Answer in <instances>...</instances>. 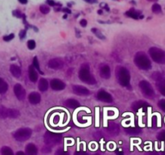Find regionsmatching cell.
<instances>
[{"label":"cell","mask_w":165,"mask_h":155,"mask_svg":"<svg viewBox=\"0 0 165 155\" xmlns=\"http://www.w3.org/2000/svg\"><path fill=\"white\" fill-rule=\"evenodd\" d=\"M134 61L137 67L141 70H148L151 67V63L150 59L144 52L137 53L135 56Z\"/></svg>","instance_id":"obj_1"},{"label":"cell","mask_w":165,"mask_h":155,"mask_svg":"<svg viewBox=\"0 0 165 155\" xmlns=\"http://www.w3.org/2000/svg\"><path fill=\"white\" fill-rule=\"evenodd\" d=\"M79 79L81 81L90 85H94L96 83V80L94 79V77L91 74L90 71V67L86 64L81 66V68L79 71Z\"/></svg>","instance_id":"obj_2"},{"label":"cell","mask_w":165,"mask_h":155,"mask_svg":"<svg viewBox=\"0 0 165 155\" xmlns=\"http://www.w3.org/2000/svg\"><path fill=\"white\" fill-rule=\"evenodd\" d=\"M116 74L119 83L123 86H128L130 85V75L127 69L122 66H118L116 70Z\"/></svg>","instance_id":"obj_3"},{"label":"cell","mask_w":165,"mask_h":155,"mask_svg":"<svg viewBox=\"0 0 165 155\" xmlns=\"http://www.w3.org/2000/svg\"><path fill=\"white\" fill-rule=\"evenodd\" d=\"M149 54L155 62L165 64V52L163 50L156 47H152L149 49Z\"/></svg>","instance_id":"obj_4"},{"label":"cell","mask_w":165,"mask_h":155,"mask_svg":"<svg viewBox=\"0 0 165 155\" xmlns=\"http://www.w3.org/2000/svg\"><path fill=\"white\" fill-rule=\"evenodd\" d=\"M43 140L47 146H55L60 143L62 137L60 134L54 133L52 132H46L45 136H43Z\"/></svg>","instance_id":"obj_5"},{"label":"cell","mask_w":165,"mask_h":155,"mask_svg":"<svg viewBox=\"0 0 165 155\" xmlns=\"http://www.w3.org/2000/svg\"><path fill=\"white\" fill-rule=\"evenodd\" d=\"M139 87L141 92L145 97L148 99H153L154 96H155V91L153 90V87L147 81L145 80L141 81L139 82Z\"/></svg>","instance_id":"obj_6"},{"label":"cell","mask_w":165,"mask_h":155,"mask_svg":"<svg viewBox=\"0 0 165 155\" xmlns=\"http://www.w3.org/2000/svg\"><path fill=\"white\" fill-rule=\"evenodd\" d=\"M31 130L28 128H19L14 133L15 139L20 142L28 140L31 137Z\"/></svg>","instance_id":"obj_7"},{"label":"cell","mask_w":165,"mask_h":155,"mask_svg":"<svg viewBox=\"0 0 165 155\" xmlns=\"http://www.w3.org/2000/svg\"><path fill=\"white\" fill-rule=\"evenodd\" d=\"M14 92L19 100H24L26 97V91L21 84H15V86H14Z\"/></svg>","instance_id":"obj_8"},{"label":"cell","mask_w":165,"mask_h":155,"mask_svg":"<svg viewBox=\"0 0 165 155\" xmlns=\"http://www.w3.org/2000/svg\"><path fill=\"white\" fill-rule=\"evenodd\" d=\"M97 97L99 100L102 102H105V103H112L113 102V98H112L111 95L103 90H101L97 92Z\"/></svg>","instance_id":"obj_9"},{"label":"cell","mask_w":165,"mask_h":155,"mask_svg":"<svg viewBox=\"0 0 165 155\" xmlns=\"http://www.w3.org/2000/svg\"><path fill=\"white\" fill-rule=\"evenodd\" d=\"M48 65L52 70H60L64 67V61L60 58H52L48 61Z\"/></svg>","instance_id":"obj_10"},{"label":"cell","mask_w":165,"mask_h":155,"mask_svg":"<svg viewBox=\"0 0 165 155\" xmlns=\"http://www.w3.org/2000/svg\"><path fill=\"white\" fill-rule=\"evenodd\" d=\"M73 91L74 94L81 95V96H87L90 94V91L87 89L86 87L78 85H74L73 86Z\"/></svg>","instance_id":"obj_11"},{"label":"cell","mask_w":165,"mask_h":155,"mask_svg":"<svg viewBox=\"0 0 165 155\" xmlns=\"http://www.w3.org/2000/svg\"><path fill=\"white\" fill-rule=\"evenodd\" d=\"M50 86L54 91H62L65 88V84L60 79H54L50 82Z\"/></svg>","instance_id":"obj_12"},{"label":"cell","mask_w":165,"mask_h":155,"mask_svg":"<svg viewBox=\"0 0 165 155\" xmlns=\"http://www.w3.org/2000/svg\"><path fill=\"white\" fill-rule=\"evenodd\" d=\"M107 132L111 137H116L119 133V127L117 124L111 122L107 128Z\"/></svg>","instance_id":"obj_13"},{"label":"cell","mask_w":165,"mask_h":155,"mask_svg":"<svg viewBox=\"0 0 165 155\" xmlns=\"http://www.w3.org/2000/svg\"><path fill=\"white\" fill-rule=\"evenodd\" d=\"M100 76L104 79H109L111 78V68L107 65H104L100 69Z\"/></svg>","instance_id":"obj_14"},{"label":"cell","mask_w":165,"mask_h":155,"mask_svg":"<svg viewBox=\"0 0 165 155\" xmlns=\"http://www.w3.org/2000/svg\"><path fill=\"white\" fill-rule=\"evenodd\" d=\"M28 101L33 105L38 104L40 102V95L38 92H31L28 95Z\"/></svg>","instance_id":"obj_15"},{"label":"cell","mask_w":165,"mask_h":155,"mask_svg":"<svg viewBox=\"0 0 165 155\" xmlns=\"http://www.w3.org/2000/svg\"><path fill=\"white\" fill-rule=\"evenodd\" d=\"M28 76H29V79L32 82H36L38 79V74L36 70H35L34 66L30 65L28 68Z\"/></svg>","instance_id":"obj_16"},{"label":"cell","mask_w":165,"mask_h":155,"mask_svg":"<svg viewBox=\"0 0 165 155\" xmlns=\"http://www.w3.org/2000/svg\"><path fill=\"white\" fill-rule=\"evenodd\" d=\"M64 104L66 107H68L69 108H73V109L78 108L80 106V103L78 100H76V99H67V100L64 102Z\"/></svg>","instance_id":"obj_17"},{"label":"cell","mask_w":165,"mask_h":155,"mask_svg":"<svg viewBox=\"0 0 165 155\" xmlns=\"http://www.w3.org/2000/svg\"><path fill=\"white\" fill-rule=\"evenodd\" d=\"M25 149H25L26 153L28 155H36L38 153V149L34 144H31V143L28 144V145H27Z\"/></svg>","instance_id":"obj_18"},{"label":"cell","mask_w":165,"mask_h":155,"mask_svg":"<svg viewBox=\"0 0 165 155\" xmlns=\"http://www.w3.org/2000/svg\"><path fill=\"white\" fill-rule=\"evenodd\" d=\"M10 71L12 73V74L16 78V79H19V78L21 76V69L19 67L16 65H12L10 66Z\"/></svg>","instance_id":"obj_19"},{"label":"cell","mask_w":165,"mask_h":155,"mask_svg":"<svg viewBox=\"0 0 165 155\" xmlns=\"http://www.w3.org/2000/svg\"><path fill=\"white\" fill-rule=\"evenodd\" d=\"M38 88L39 90L42 92H45L48 90V82L46 79H41L39 82V84H38Z\"/></svg>","instance_id":"obj_20"},{"label":"cell","mask_w":165,"mask_h":155,"mask_svg":"<svg viewBox=\"0 0 165 155\" xmlns=\"http://www.w3.org/2000/svg\"><path fill=\"white\" fill-rule=\"evenodd\" d=\"M7 89H8L7 83L2 79V78H0V94L6 93Z\"/></svg>","instance_id":"obj_21"},{"label":"cell","mask_w":165,"mask_h":155,"mask_svg":"<svg viewBox=\"0 0 165 155\" xmlns=\"http://www.w3.org/2000/svg\"><path fill=\"white\" fill-rule=\"evenodd\" d=\"M126 132L127 134H130V135H138L141 132V129L139 128H127L125 129Z\"/></svg>","instance_id":"obj_22"},{"label":"cell","mask_w":165,"mask_h":155,"mask_svg":"<svg viewBox=\"0 0 165 155\" xmlns=\"http://www.w3.org/2000/svg\"><path fill=\"white\" fill-rule=\"evenodd\" d=\"M7 116L10 118H17L19 116V112L16 109H7Z\"/></svg>","instance_id":"obj_23"},{"label":"cell","mask_w":165,"mask_h":155,"mask_svg":"<svg viewBox=\"0 0 165 155\" xmlns=\"http://www.w3.org/2000/svg\"><path fill=\"white\" fill-rule=\"evenodd\" d=\"M147 104L146 102L144 101H136L135 103H133V104H132V108H133L134 110H139V108H142V107H146Z\"/></svg>","instance_id":"obj_24"},{"label":"cell","mask_w":165,"mask_h":155,"mask_svg":"<svg viewBox=\"0 0 165 155\" xmlns=\"http://www.w3.org/2000/svg\"><path fill=\"white\" fill-rule=\"evenodd\" d=\"M157 88L161 95L165 96V80H161L157 82Z\"/></svg>","instance_id":"obj_25"},{"label":"cell","mask_w":165,"mask_h":155,"mask_svg":"<svg viewBox=\"0 0 165 155\" xmlns=\"http://www.w3.org/2000/svg\"><path fill=\"white\" fill-rule=\"evenodd\" d=\"M91 31L93 32L94 34L97 37H98L99 39H101V40H105V39H106L105 37L102 35V33L100 31H99L98 29H97V28H92Z\"/></svg>","instance_id":"obj_26"},{"label":"cell","mask_w":165,"mask_h":155,"mask_svg":"<svg viewBox=\"0 0 165 155\" xmlns=\"http://www.w3.org/2000/svg\"><path fill=\"white\" fill-rule=\"evenodd\" d=\"M1 153L3 154H6V155H13L14 154L12 149L7 147V146H3L1 149Z\"/></svg>","instance_id":"obj_27"},{"label":"cell","mask_w":165,"mask_h":155,"mask_svg":"<svg viewBox=\"0 0 165 155\" xmlns=\"http://www.w3.org/2000/svg\"><path fill=\"white\" fill-rule=\"evenodd\" d=\"M151 10H152V12L154 13H156V14H159L162 12V9H161V7L160 4H157V3H155L152 7H151Z\"/></svg>","instance_id":"obj_28"},{"label":"cell","mask_w":165,"mask_h":155,"mask_svg":"<svg viewBox=\"0 0 165 155\" xmlns=\"http://www.w3.org/2000/svg\"><path fill=\"white\" fill-rule=\"evenodd\" d=\"M152 79H153L154 80H156V81L159 82V81L163 80V76L160 73L156 72V73H154V74H152Z\"/></svg>","instance_id":"obj_29"},{"label":"cell","mask_w":165,"mask_h":155,"mask_svg":"<svg viewBox=\"0 0 165 155\" xmlns=\"http://www.w3.org/2000/svg\"><path fill=\"white\" fill-rule=\"evenodd\" d=\"M0 117L1 118H7V108L4 107H0Z\"/></svg>","instance_id":"obj_30"},{"label":"cell","mask_w":165,"mask_h":155,"mask_svg":"<svg viewBox=\"0 0 165 155\" xmlns=\"http://www.w3.org/2000/svg\"><path fill=\"white\" fill-rule=\"evenodd\" d=\"M33 66H34V67L37 70V71H39V73H40V74H43V72L41 71V70H40V68L39 61H38V59H37V58H36V57H35V58H34V59H33Z\"/></svg>","instance_id":"obj_31"},{"label":"cell","mask_w":165,"mask_h":155,"mask_svg":"<svg viewBox=\"0 0 165 155\" xmlns=\"http://www.w3.org/2000/svg\"><path fill=\"white\" fill-rule=\"evenodd\" d=\"M126 16H128L129 17L133 18V19H137L139 18V14L136 13L135 11H130V12H127Z\"/></svg>","instance_id":"obj_32"},{"label":"cell","mask_w":165,"mask_h":155,"mask_svg":"<svg viewBox=\"0 0 165 155\" xmlns=\"http://www.w3.org/2000/svg\"><path fill=\"white\" fill-rule=\"evenodd\" d=\"M40 12H41L43 14H48V13L50 12V8H49V7H48V6H46V5H42V6H40Z\"/></svg>","instance_id":"obj_33"},{"label":"cell","mask_w":165,"mask_h":155,"mask_svg":"<svg viewBox=\"0 0 165 155\" xmlns=\"http://www.w3.org/2000/svg\"><path fill=\"white\" fill-rule=\"evenodd\" d=\"M36 42H35V40H28V49H31V50H32V49H34L35 48H36Z\"/></svg>","instance_id":"obj_34"},{"label":"cell","mask_w":165,"mask_h":155,"mask_svg":"<svg viewBox=\"0 0 165 155\" xmlns=\"http://www.w3.org/2000/svg\"><path fill=\"white\" fill-rule=\"evenodd\" d=\"M158 106L161 110L165 112V99H161V100H160L158 102Z\"/></svg>","instance_id":"obj_35"},{"label":"cell","mask_w":165,"mask_h":155,"mask_svg":"<svg viewBox=\"0 0 165 155\" xmlns=\"http://www.w3.org/2000/svg\"><path fill=\"white\" fill-rule=\"evenodd\" d=\"M14 37H15V35H14V34H10V35H8V36L4 37H3V40H4L5 41H10V40H12V39H14Z\"/></svg>","instance_id":"obj_36"},{"label":"cell","mask_w":165,"mask_h":155,"mask_svg":"<svg viewBox=\"0 0 165 155\" xmlns=\"http://www.w3.org/2000/svg\"><path fill=\"white\" fill-rule=\"evenodd\" d=\"M158 139L161 140V141L165 140V131H163V132H160V133L158 134Z\"/></svg>","instance_id":"obj_37"},{"label":"cell","mask_w":165,"mask_h":155,"mask_svg":"<svg viewBox=\"0 0 165 155\" xmlns=\"http://www.w3.org/2000/svg\"><path fill=\"white\" fill-rule=\"evenodd\" d=\"M52 151V149H51V146H47V147H43L42 149V152L43 153H51Z\"/></svg>","instance_id":"obj_38"},{"label":"cell","mask_w":165,"mask_h":155,"mask_svg":"<svg viewBox=\"0 0 165 155\" xmlns=\"http://www.w3.org/2000/svg\"><path fill=\"white\" fill-rule=\"evenodd\" d=\"M25 36H26V31H24V30L21 31L20 33H19V37H20L21 39H23V38L25 37Z\"/></svg>","instance_id":"obj_39"},{"label":"cell","mask_w":165,"mask_h":155,"mask_svg":"<svg viewBox=\"0 0 165 155\" xmlns=\"http://www.w3.org/2000/svg\"><path fill=\"white\" fill-rule=\"evenodd\" d=\"M80 24L82 26V27H86V25H87V21L85 20V19H81V22H80Z\"/></svg>","instance_id":"obj_40"},{"label":"cell","mask_w":165,"mask_h":155,"mask_svg":"<svg viewBox=\"0 0 165 155\" xmlns=\"http://www.w3.org/2000/svg\"><path fill=\"white\" fill-rule=\"evenodd\" d=\"M48 5H50V6H52V7H53V6H55L56 5V3H55L52 0H48Z\"/></svg>","instance_id":"obj_41"},{"label":"cell","mask_w":165,"mask_h":155,"mask_svg":"<svg viewBox=\"0 0 165 155\" xmlns=\"http://www.w3.org/2000/svg\"><path fill=\"white\" fill-rule=\"evenodd\" d=\"M63 12H66L67 14H70V13H71V11H70L69 9H67V8H64V9H63Z\"/></svg>","instance_id":"obj_42"},{"label":"cell","mask_w":165,"mask_h":155,"mask_svg":"<svg viewBox=\"0 0 165 155\" xmlns=\"http://www.w3.org/2000/svg\"><path fill=\"white\" fill-rule=\"evenodd\" d=\"M19 2L22 4H26L28 3V0H19Z\"/></svg>","instance_id":"obj_43"},{"label":"cell","mask_w":165,"mask_h":155,"mask_svg":"<svg viewBox=\"0 0 165 155\" xmlns=\"http://www.w3.org/2000/svg\"><path fill=\"white\" fill-rule=\"evenodd\" d=\"M16 154H17V155H19V154H24V152H17Z\"/></svg>","instance_id":"obj_44"},{"label":"cell","mask_w":165,"mask_h":155,"mask_svg":"<svg viewBox=\"0 0 165 155\" xmlns=\"http://www.w3.org/2000/svg\"><path fill=\"white\" fill-rule=\"evenodd\" d=\"M102 11H98V14H102Z\"/></svg>","instance_id":"obj_45"},{"label":"cell","mask_w":165,"mask_h":155,"mask_svg":"<svg viewBox=\"0 0 165 155\" xmlns=\"http://www.w3.org/2000/svg\"><path fill=\"white\" fill-rule=\"evenodd\" d=\"M85 2H89V3H91V0H85Z\"/></svg>","instance_id":"obj_46"},{"label":"cell","mask_w":165,"mask_h":155,"mask_svg":"<svg viewBox=\"0 0 165 155\" xmlns=\"http://www.w3.org/2000/svg\"><path fill=\"white\" fill-rule=\"evenodd\" d=\"M148 1H151V2H154V1H157V0H148Z\"/></svg>","instance_id":"obj_47"}]
</instances>
